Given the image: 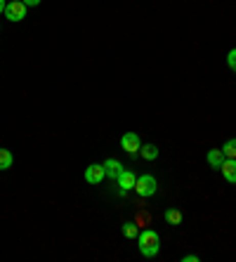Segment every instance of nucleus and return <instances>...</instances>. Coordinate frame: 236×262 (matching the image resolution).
I'll use <instances>...</instances> for the list:
<instances>
[{"mask_svg":"<svg viewBox=\"0 0 236 262\" xmlns=\"http://www.w3.org/2000/svg\"><path fill=\"white\" fill-rule=\"evenodd\" d=\"M220 170H222V177L227 182L236 184V159H224L222 165H220Z\"/></svg>","mask_w":236,"mask_h":262,"instance_id":"7","label":"nucleus"},{"mask_svg":"<svg viewBox=\"0 0 236 262\" xmlns=\"http://www.w3.org/2000/svg\"><path fill=\"white\" fill-rule=\"evenodd\" d=\"M227 67H229L231 71L236 73V48L229 50V55H227Z\"/></svg>","mask_w":236,"mask_h":262,"instance_id":"15","label":"nucleus"},{"mask_svg":"<svg viewBox=\"0 0 236 262\" xmlns=\"http://www.w3.org/2000/svg\"><path fill=\"white\" fill-rule=\"evenodd\" d=\"M156 189H158L156 177L149 175V172L139 175L137 182H135V191H137V196H142V199H152V196L156 194Z\"/></svg>","mask_w":236,"mask_h":262,"instance_id":"2","label":"nucleus"},{"mask_svg":"<svg viewBox=\"0 0 236 262\" xmlns=\"http://www.w3.org/2000/svg\"><path fill=\"white\" fill-rule=\"evenodd\" d=\"M118 194L121 196H125L130 189H135V182H137V175H135L133 170H123L121 175H118Z\"/></svg>","mask_w":236,"mask_h":262,"instance_id":"5","label":"nucleus"},{"mask_svg":"<svg viewBox=\"0 0 236 262\" xmlns=\"http://www.w3.org/2000/svg\"><path fill=\"white\" fill-rule=\"evenodd\" d=\"M137 234H139L137 222H125V225H123V236L125 238H137Z\"/></svg>","mask_w":236,"mask_h":262,"instance_id":"13","label":"nucleus"},{"mask_svg":"<svg viewBox=\"0 0 236 262\" xmlns=\"http://www.w3.org/2000/svg\"><path fill=\"white\" fill-rule=\"evenodd\" d=\"M102 165H104V172H106V177H111V180H118V175L125 170V168H123V163H118L116 159H106Z\"/></svg>","mask_w":236,"mask_h":262,"instance_id":"8","label":"nucleus"},{"mask_svg":"<svg viewBox=\"0 0 236 262\" xmlns=\"http://www.w3.org/2000/svg\"><path fill=\"white\" fill-rule=\"evenodd\" d=\"M182 262H199V255H184Z\"/></svg>","mask_w":236,"mask_h":262,"instance_id":"18","label":"nucleus"},{"mask_svg":"<svg viewBox=\"0 0 236 262\" xmlns=\"http://www.w3.org/2000/svg\"><path fill=\"white\" fill-rule=\"evenodd\" d=\"M222 151L227 159H236V137H231V140H227L222 144Z\"/></svg>","mask_w":236,"mask_h":262,"instance_id":"14","label":"nucleus"},{"mask_svg":"<svg viewBox=\"0 0 236 262\" xmlns=\"http://www.w3.org/2000/svg\"><path fill=\"white\" fill-rule=\"evenodd\" d=\"M26 7H36V5H40V0H22Z\"/></svg>","mask_w":236,"mask_h":262,"instance_id":"17","label":"nucleus"},{"mask_svg":"<svg viewBox=\"0 0 236 262\" xmlns=\"http://www.w3.org/2000/svg\"><path fill=\"white\" fill-rule=\"evenodd\" d=\"M139 156H142L144 161H156L158 159V146L156 144H142Z\"/></svg>","mask_w":236,"mask_h":262,"instance_id":"9","label":"nucleus"},{"mask_svg":"<svg viewBox=\"0 0 236 262\" xmlns=\"http://www.w3.org/2000/svg\"><path fill=\"white\" fill-rule=\"evenodd\" d=\"M104 177H106L104 165L92 163V165H88V168H85V182H88V184H99Z\"/></svg>","mask_w":236,"mask_h":262,"instance_id":"6","label":"nucleus"},{"mask_svg":"<svg viewBox=\"0 0 236 262\" xmlns=\"http://www.w3.org/2000/svg\"><path fill=\"white\" fill-rule=\"evenodd\" d=\"M163 217H165V222H168V225H173V227L182 225V213L177 210V208H168Z\"/></svg>","mask_w":236,"mask_h":262,"instance_id":"11","label":"nucleus"},{"mask_svg":"<svg viewBox=\"0 0 236 262\" xmlns=\"http://www.w3.org/2000/svg\"><path fill=\"white\" fill-rule=\"evenodd\" d=\"M10 3H14V0H10Z\"/></svg>","mask_w":236,"mask_h":262,"instance_id":"20","label":"nucleus"},{"mask_svg":"<svg viewBox=\"0 0 236 262\" xmlns=\"http://www.w3.org/2000/svg\"><path fill=\"white\" fill-rule=\"evenodd\" d=\"M12 163H14L12 151L3 146V149H0V170H7V168H12Z\"/></svg>","mask_w":236,"mask_h":262,"instance_id":"12","label":"nucleus"},{"mask_svg":"<svg viewBox=\"0 0 236 262\" xmlns=\"http://www.w3.org/2000/svg\"><path fill=\"white\" fill-rule=\"evenodd\" d=\"M208 163L212 165V168H220V165H222V161L227 159V156H224V151L222 149H210V151H208Z\"/></svg>","mask_w":236,"mask_h":262,"instance_id":"10","label":"nucleus"},{"mask_svg":"<svg viewBox=\"0 0 236 262\" xmlns=\"http://www.w3.org/2000/svg\"><path fill=\"white\" fill-rule=\"evenodd\" d=\"M137 246L144 257H156L158 250H161V238H158V234L154 229H142L137 234Z\"/></svg>","mask_w":236,"mask_h":262,"instance_id":"1","label":"nucleus"},{"mask_svg":"<svg viewBox=\"0 0 236 262\" xmlns=\"http://www.w3.org/2000/svg\"><path fill=\"white\" fill-rule=\"evenodd\" d=\"M146 222H149V215H146V213H142V215H139V217H137V227L146 225Z\"/></svg>","mask_w":236,"mask_h":262,"instance_id":"16","label":"nucleus"},{"mask_svg":"<svg viewBox=\"0 0 236 262\" xmlns=\"http://www.w3.org/2000/svg\"><path fill=\"white\" fill-rule=\"evenodd\" d=\"M5 7H7V3L5 0H0V14H5Z\"/></svg>","mask_w":236,"mask_h":262,"instance_id":"19","label":"nucleus"},{"mask_svg":"<svg viewBox=\"0 0 236 262\" xmlns=\"http://www.w3.org/2000/svg\"><path fill=\"white\" fill-rule=\"evenodd\" d=\"M121 149L125 154H130V156H137L139 149H142V142H139L137 133H125L121 137Z\"/></svg>","mask_w":236,"mask_h":262,"instance_id":"3","label":"nucleus"},{"mask_svg":"<svg viewBox=\"0 0 236 262\" xmlns=\"http://www.w3.org/2000/svg\"><path fill=\"white\" fill-rule=\"evenodd\" d=\"M26 10H29V7H26L22 0H14V3H7L5 17L10 19V21H22V19H26Z\"/></svg>","mask_w":236,"mask_h":262,"instance_id":"4","label":"nucleus"}]
</instances>
